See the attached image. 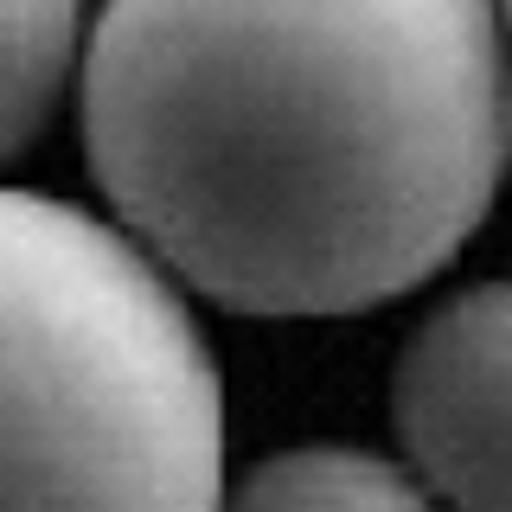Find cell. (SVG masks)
Listing matches in <instances>:
<instances>
[{"label": "cell", "mask_w": 512, "mask_h": 512, "mask_svg": "<svg viewBox=\"0 0 512 512\" xmlns=\"http://www.w3.org/2000/svg\"><path fill=\"white\" fill-rule=\"evenodd\" d=\"M506 359L512 301L500 282H480L442 301L397 365L404 455L455 512H506Z\"/></svg>", "instance_id": "obj_3"}, {"label": "cell", "mask_w": 512, "mask_h": 512, "mask_svg": "<svg viewBox=\"0 0 512 512\" xmlns=\"http://www.w3.org/2000/svg\"><path fill=\"white\" fill-rule=\"evenodd\" d=\"M77 58V0H0V160L52 116Z\"/></svg>", "instance_id": "obj_5"}, {"label": "cell", "mask_w": 512, "mask_h": 512, "mask_svg": "<svg viewBox=\"0 0 512 512\" xmlns=\"http://www.w3.org/2000/svg\"><path fill=\"white\" fill-rule=\"evenodd\" d=\"M84 141L141 256L244 314L404 295L506 160L493 0H109Z\"/></svg>", "instance_id": "obj_1"}, {"label": "cell", "mask_w": 512, "mask_h": 512, "mask_svg": "<svg viewBox=\"0 0 512 512\" xmlns=\"http://www.w3.org/2000/svg\"><path fill=\"white\" fill-rule=\"evenodd\" d=\"M224 391L122 231L0 186V512H218Z\"/></svg>", "instance_id": "obj_2"}, {"label": "cell", "mask_w": 512, "mask_h": 512, "mask_svg": "<svg viewBox=\"0 0 512 512\" xmlns=\"http://www.w3.org/2000/svg\"><path fill=\"white\" fill-rule=\"evenodd\" d=\"M218 512H436V506L384 455L288 448V455H269Z\"/></svg>", "instance_id": "obj_4"}]
</instances>
